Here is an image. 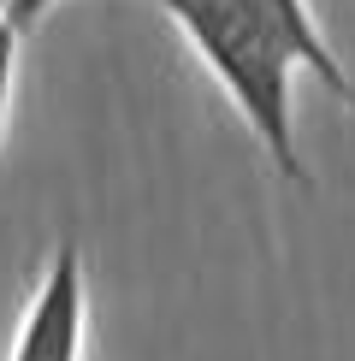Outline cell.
Returning a JSON list of instances; mask_svg holds the SVG:
<instances>
[{"label":"cell","mask_w":355,"mask_h":361,"mask_svg":"<svg viewBox=\"0 0 355 361\" xmlns=\"http://www.w3.org/2000/svg\"><path fill=\"white\" fill-rule=\"evenodd\" d=\"M83 343H89V279L77 243L66 237L30 296L6 361H83Z\"/></svg>","instance_id":"7a4b0ae2"},{"label":"cell","mask_w":355,"mask_h":361,"mask_svg":"<svg viewBox=\"0 0 355 361\" xmlns=\"http://www.w3.org/2000/svg\"><path fill=\"white\" fill-rule=\"evenodd\" d=\"M160 12L231 95V107L266 148L273 172L296 190H314V172L296 148V71H302L296 42L255 0H160Z\"/></svg>","instance_id":"6da1fadb"},{"label":"cell","mask_w":355,"mask_h":361,"mask_svg":"<svg viewBox=\"0 0 355 361\" xmlns=\"http://www.w3.org/2000/svg\"><path fill=\"white\" fill-rule=\"evenodd\" d=\"M255 6H261L266 18H273V24L296 42V54H302V71H314L325 95H337V101L355 113V78L344 71V59L332 54V42H325V30H320V18H314V6H308V0H255Z\"/></svg>","instance_id":"3957f363"},{"label":"cell","mask_w":355,"mask_h":361,"mask_svg":"<svg viewBox=\"0 0 355 361\" xmlns=\"http://www.w3.org/2000/svg\"><path fill=\"white\" fill-rule=\"evenodd\" d=\"M54 6H59V0H6V18L18 24V36H24V30H36Z\"/></svg>","instance_id":"5b68a950"},{"label":"cell","mask_w":355,"mask_h":361,"mask_svg":"<svg viewBox=\"0 0 355 361\" xmlns=\"http://www.w3.org/2000/svg\"><path fill=\"white\" fill-rule=\"evenodd\" d=\"M12 89H18V24L0 6V148H6V118H12Z\"/></svg>","instance_id":"277c9868"}]
</instances>
